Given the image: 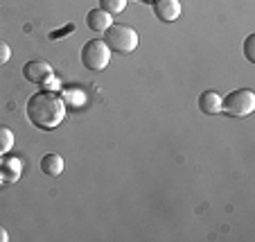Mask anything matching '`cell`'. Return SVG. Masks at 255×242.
<instances>
[{
  "mask_svg": "<svg viewBox=\"0 0 255 242\" xmlns=\"http://www.w3.org/2000/svg\"><path fill=\"white\" fill-rule=\"evenodd\" d=\"M7 240H9V236H7V231H5V229L0 227V242H7Z\"/></svg>",
  "mask_w": 255,
  "mask_h": 242,
  "instance_id": "obj_16",
  "label": "cell"
},
{
  "mask_svg": "<svg viewBox=\"0 0 255 242\" xmlns=\"http://www.w3.org/2000/svg\"><path fill=\"white\" fill-rule=\"evenodd\" d=\"M154 14L163 23H172L181 16V2L178 0H154Z\"/></svg>",
  "mask_w": 255,
  "mask_h": 242,
  "instance_id": "obj_6",
  "label": "cell"
},
{
  "mask_svg": "<svg viewBox=\"0 0 255 242\" xmlns=\"http://www.w3.org/2000/svg\"><path fill=\"white\" fill-rule=\"evenodd\" d=\"M104 43L116 54H131L138 48V32L129 25L111 23V27L104 32Z\"/></svg>",
  "mask_w": 255,
  "mask_h": 242,
  "instance_id": "obj_2",
  "label": "cell"
},
{
  "mask_svg": "<svg viewBox=\"0 0 255 242\" xmlns=\"http://www.w3.org/2000/svg\"><path fill=\"white\" fill-rule=\"evenodd\" d=\"M11 59V48L7 43H2V41H0V66H2V63H7Z\"/></svg>",
  "mask_w": 255,
  "mask_h": 242,
  "instance_id": "obj_14",
  "label": "cell"
},
{
  "mask_svg": "<svg viewBox=\"0 0 255 242\" xmlns=\"http://www.w3.org/2000/svg\"><path fill=\"white\" fill-rule=\"evenodd\" d=\"M72 29H75V25H66V27L63 29H54V32H50V39H63V34H70Z\"/></svg>",
  "mask_w": 255,
  "mask_h": 242,
  "instance_id": "obj_15",
  "label": "cell"
},
{
  "mask_svg": "<svg viewBox=\"0 0 255 242\" xmlns=\"http://www.w3.org/2000/svg\"><path fill=\"white\" fill-rule=\"evenodd\" d=\"M20 170H23V163L18 159H9V161H0V179L5 184H14L18 179Z\"/></svg>",
  "mask_w": 255,
  "mask_h": 242,
  "instance_id": "obj_9",
  "label": "cell"
},
{
  "mask_svg": "<svg viewBox=\"0 0 255 242\" xmlns=\"http://www.w3.org/2000/svg\"><path fill=\"white\" fill-rule=\"evenodd\" d=\"M142 2H154V0H142Z\"/></svg>",
  "mask_w": 255,
  "mask_h": 242,
  "instance_id": "obj_17",
  "label": "cell"
},
{
  "mask_svg": "<svg viewBox=\"0 0 255 242\" xmlns=\"http://www.w3.org/2000/svg\"><path fill=\"white\" fill-rule=\"evenodd\" d=\"M253 43H255V34H249L244 41V54L251 63H255V52H253Z\"/></svg>",
  "mask_w": 255,
  "mask_h": 242,
  "instance_id": "obj_13",
  "label": "cell"
},
{
  "mask_svg": "<svg viewBox=\"0 0 255 242\" xmlns=\"http://www.w3.org/2000/svg\"><path fill=\"white\" fill-rule=\"evenodd\" d=\"M127 2H129V0H100V9H104L106 14L116 16V14H122V11H125Z\"/></svg>",
  "mask_w": 255,
  "mask_h": 242,
  "instance_id": "obj_12",
  "label": "cell"
},
{
  "mask_svg": "<svg viewBox=\"0 0 255 242\" xmlns=\"http://www.w3.org/2000/svg\"><path fill=\"white\" fill-rule=\"evenodd\" d=\"M11 147H14V131L9 127L0 125V156L7 154Z\"/></svg>",
  "mask_w": 255,
  "mask_h": 242,
  "instance_id": "obj_11",
  "label": "cell"
},
{
  "mask_svg": "<svg viewBox=\"0 0 255 242\" xmlns=\"http://www.w3.org/2000/svg\"><path fill=\"white\" fill-rule=\"evenodd\" d=\"M41 172L48 177H59L63 172V159L59 154H45L41 159Z\"/></svg>",
  "mask_w": 255,
  "mask_h": 242,
  "instance_id": "obj_10",
  "label": "cell"
},
{
  "mask_svg": "<svg viewBox=\"0 0 255 242\" xmlns=\"http://www.w3.org/2000/svg\"><path fill=\"white\" fill-rule=\"evenodd\" d=\"M111 23H113L111 14H106L104 9H91L86 16L88 29H93V32H97V34H104L106 29L111 27Z\"/></svg>",
  "mask_w": 255,
  "mask_h": 242,
  "instance_id": "obj_7",
  "label": "cell"
},
{
  "mask_svg": "<svg viewBox=\"0 0 255 242\" xmlns=\"http://www.w3.org/2000/svg\"><path fill=\"white\" fill-rule=\"evenodd\" d=\"M222 111L231 118H246L255 111V93L251 88H237L222 97Z\"/></svg>",
  "mask_w": 255,
  "mask_h": 242,
  "instance_id": "obj_3",
  "label": "cell"
},
{
  "mask_svg": "<svg viewBox=\"0 0 255 242\" xmlns=\"http://www.w3.org/2000/svg\"><path fill=\"white\" fill-rule=\"evenodd\" d=\"M111 61V50L102 39H91L84 43L82 48V63L86 70H93V73H100L109 66Z\"/></svg>",
  "mask_w": 255,
  "mask_h": 242,
  "instance_id": "obj_4",
  "label": "cell"
},
{
  "mask_svg": "<svg viewBox=\"0 0 255 242\" xmlns=\"http://www.w3.org/2000/svg\"><path fill=\"white\" fill-rule=\"evenodd\" d=\"M25 113L34 127H39L43 131H52L66 118V102L54 91H39L27 100Z\"/></svg>",
  "mask_w": 255,
  "mask_h": 242,
  "instance_id": "obj_1",
  "label": "cell"
},
{
  "mask_svg": "<svg viewBox=\"0 0 255 242\" xmlns=\"http://www.w3.org/2000/svg\"><path fill=\"white\" fill-rule=\"evenodd\" d=\"M199 109H201L206 116H217L222 111V97L217 91H203L199 95Z\"/></svg>",
  "mask_w": 255,
  "mask_h": 242,
  "instance_id": "obj_8",
  "label": "cell"
},
{
  "mask_svg": "<svg viewBox=\"0 0 255 242\" xmlns=\"http://www.w3.org/2000/svg\"><path fill=\"white\" fill-rule=\"evenodd\" d=\"M50 75L54 73H52V66L45 59H32V61H27L23 66V77L32 84H39V86H43Z\"/></svg>",
  "mask_w": 255,
  "mask_h": 242,
  "instance_id": "obj_5",
  "label": "cell"
}]
</instances>
